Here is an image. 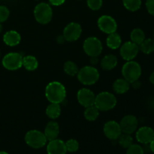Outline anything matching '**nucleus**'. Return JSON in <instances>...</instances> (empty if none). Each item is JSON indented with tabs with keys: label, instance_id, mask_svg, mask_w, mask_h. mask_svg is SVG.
I'll return each mask as SVG.
<instances>
[{
	"label": "nucleus",
	"instance_id": "nucleus-26",
	"mask_svg": "<svg viewBox=\"0 0 154 154\" xmlns=\"http://www.w3.org/2000/svg\"><path fill=\"white\" fill-rule=\"evenodd\" d=\"M139 50L144 54L154 52V38H145L139 45Z\"/></svg>",
	"mask_w": 154,
	"mask_h": 154
},
{
	"label": "nucleus",
	"instance_id": "nucleus-23",
	"mask_svg": "<svg viewBox=\"0 0 154 154\" xmlns=\"http://www.w3.org/2000/svg\"><path fill=\"white\" fill-rule=\"evenodd\" d=\"M60 104L51 103L46 108V115L51 120H56L61 114Z\"/></svg>",
	"mask_w": 154,
	"mask_h": 154
},
{
	"label": "nucleus",
	"instance_id": "nucleus-24",
	"mask_svg": "<svg viewBox=\"0 0 154 154\" xmlns=\"http://www.w3.org/2000/svg\"><path fill=\"white\" fill-rule=\"evenodd\" d=\"M99 112L100 111L95 105L87 107L84 111V117L88 121H95L99 117Z\"/></svg>",
	"mask_w": 154,
	"mask_h": 154
},
{
	"label": "nucleus",
	"instance_id": "nucleus-35",
	"mask_svg": "<svg viewBox=\"0 0 154 154\" xmlns=\"http://www.w3.org/2000/svg\"><path fill=\"white\" fill-rule=\"evenodd\" d=\"M65 2H66V0H49L50 4L54 6L62 5Z\"/></svg>",
	"mask_w": 154,
	"mask_h": 154
},
{
	"label": "nucleus",
	"instance_id": "nucleus-11",
	"mask_svg": "<svg viewBox=\"0 0 154 154\" xmlns=\"http://www.w3.org/2000/svg\"><path fill=\"white\" fill-rule=\"evenodd\" d=\"M98 27L104 33L111 34L115 32L117 29V23L115 19L110 15H102L98 19Z\"/></svg>",
	"mask_w": 154,
	"mask_h": 154
},
{
	"label": "nucleus",
	"instance_id": "nucleus-39",
	"mask_svg": "<svg viewBox=\"0 0 154 154\" xmlns=\"http://www.w3.org/2000/svg\"><path fill=\"white\" fill-rule=\"evenodd\" d=\"M149 81H150V82L152 84L154 85V72L150 74V77H149Z\"/></svg>",
	"mask_w": 154,
	"mask_h": 154
},
{
	"label": "nucleus",
	"instance_id": "nucleus-21",
	"mask_svg": "<svg viewBox=\"0 0 154 154\" xmlns=\"http://www.w3.org/2000/svg\"><path fill=\"white\" fill-rule=\"evenodd\" d=\"M122 44V38L117 32H113L108 34L106 38V45L110 49L117 50L120 48Z\"/></svg>",
	"mask_w": 154,
	"mask_h": 154
},
{
	"label": "nucleus",
	"instance_id": "nucleus-7",
	"mask_svg": "<svg viewBox=\"0 0 154 154\" xmlns=\"http://www.w3.org/2000/svg\"><path fill=\"white\" fill-rule=\"evenodd\" d=\"M84 51L87 56L91 57H99L102 52V44L101 41L96 37H89L86 38L83 45Z\"/></svg>",
	"mask_w": 154,
	"mask_h": 154
},
{
	"label": "nucleus",
	"instance_id": "nucleus-6",
	"mask_svg": "<svg viewBox=\"0 0 154 154\" xmlns=\"http://www.w3.org/2000/svg\"><path fill=\"white\" fill-rule=\"evenodd\" d=\"M25 142L29 147L34 149L43 147L47 144V138L44 132L36 129L29 130L25 135Z\"/></svg>",
	"mask_w": 154,
	"mask_h": 154
},
{
	"label": "nucleus",
	"instance_id": "nucleus-27",
	"mask_svg": "<svg viewBox=\"0 0 154 154\" xmlns=\"http://www.w3.org/2000/svg\"><path fill=\"white\" fill-rule=\"evenodd\" d=\"M123 6L129 11H137L141 6V0H122Z\"/></svg>",
	"mask_w": 154,
	"mask_h": 154
},
{
	"label": "nucleus",
	"instance_id": "nucleus-9",
	"mask_svg": "<svg viewBox=\"0 0 154 154\" xmlns=\"http://www.w3.org/2000/svg\"><path fill=\"white\" fill-rule=\"evenodd\" d=\"M82 33V28L79 23L72 22L66 25L63 29V35L65 40L69 42H74L78 40Z\"/></svg>",
	"mask_w": 154,
	"mask_h": 154
},
{
	"label": "nucleus",
	"instance_id": "nucleus-25",
	"mask_svg": "<svg viewBox=\"0 0 154 154\" xmlns=\"http://www.w3.org/2000/svg\"><path fill=\"white\" fill-rule=\"evenodd\" d=\"M130 38L131 42H132L133 43L136 44L137 45L139 46L144 42V39H145L144 32L140 28L134 29L130 33Z\"/></svg>",
	"mask_w": 154,
	"mask_h": 154
},
{
	"label": "nucleus",
	"instance_id": "nucleus-40",
	"mask_svg": "<svg viewBox=\"0 0 154 154\" xmlns=\"http://www.w3.org/2000/svg\"><path fill=\"white\" fill-rule=\"evenodd\" d=\"M150 151L153 152L154 153V138L153 139V141L150 143Z\"/></svg>",
	"mask_w": 154,
	"mask_h": 154
},
{
	"label": "nucleus",
	"instance_id": "nucleus-36",
	"mask_svg": "<svg viewBox=\"0 0 154 154\" xmlns=\"http://www.w3.org/2000/svg\"><path fill=\"white\" fill-rule=\"evenodd\" d=\"M99 57H91L90 60V63L91 64V66H95L99 63Z\"/></svg>",
	"mask_w": 154,
	"mask_h": 154
},
{
	"label": "nucleus",
	"instance_id": "nucleus-32",
	"mask_svg": "<svg viewBox=\"0 0 154 154\" xmlns=\"http://www.w3.org/2000/svg\"><path fill=\"white\" fill-rule=\"evenodd\" d=\"M87 3L92 11L99 10L102 6V0H87Z\"/></svg>",
	"mask_w": 154,
	"mask_h": 154
},
{
	"label": "nucleus",
	"instance_id": "nucleus-13",
	"mask_svg": "<svg viewBox=\"0 0 154 154\" xmlns=\"http://www.w3.org/2000/svg\"><path fill=\"white\" fill-rule=\"evenodd\" d=\"M103 132L105 136L112 141L118 139L122 134L120 123L115 120H109L105 123L103 126Z\"/></svg>",
	"mask_w": 154,
	"mask_h": 154
},
{
	"label": "nucleus",
	"instance_id": "nucleus-29",
	"mask_svg": "<svg viewBox=\"0 0 154 154\" xmlns=\"http://www.w3.org/2000/svg\"><path fill=\"white\" fill-rule=\"evenodd\" d=\"M117 140H118L119 144L124 149H127L133 144V138L131 136V135H128V134L122 133Z\"/></svg>",
	"mask_w": 154,
	"mask_h": 154
},
{
	"label": "nucleus",
	"instance_id": "nucleus-18",
	"mask_svg": "<svg viewBox=\"0 0 154 154\" xmlns=\"http://www.w3.org/2000/svg\"><path fill=\"white\" fill-rule=\"evenodd\" d=\"M21 41V36L18 32L15 30H10L5 33L3 35V42L6 45L10 47L17 46Z\"/></svg>",
	"mask_w": 154,
	"mask_h": 154
},
{
	"label": "nucleus",
	"instance_id": "nucleus-12",
	"mask_svg": "<svg viewBox=\"0 0 154 154\" xmlns=\"http://www.w3.org/2000/svg\"><path fill=\"white\" fill-rule=\"evenodd\" d=\"M120 126L121 128L122 133L132 135V133L136 132L138 129V119L135 116L132 115V114L126 115L120 120Z\"/></svg>",
	"mask_w": 154,
	"mask_h": 154
},
{
	"label": "nucleus",
	"instance_id": "nucleus-28",
	"mask_svg": "<svg viewBox=\"0 0 154 154\" xmlns=\"http://www.w3.org/2000/svg\"><path fill=\"white\" fill-rule=\"evenodd\" d=\"M63 70L69 76H75L78 74L79 69L76 63L72 61H67L65 63Z\"/></svg>",
	"mask_w": 154,
	"mask_h": 154
},
{
	"label": "nucleus",
	"instance_id": "nucleus-22",
	"mask_svg": "<svg viewBox=\"0 0 154 154\" xmlns=\"http://www.w3.org/2000/svg\"><path fill=\"white\" fill-rule=\"evenodd\" d=\"M23 66L25 68L26 70L29 72H32L37 69L38 66V62L34 56H25L23 58Z\"/></svg>",
	"mask_w": 154,
	"mask_h": 154
},
{
	"label": "nucleus",
	"instance_id": "nucleus-2",
	"mask_svg": "<svg viewBox=\"0 0 154 154\" xmlns=\"http://www.w3.org/2000/svg\"><path fill=\"white\" fill-rule=\"evenodd\" d=\"M77 77L80 82L86 86L96 84L99 79V72L95 66H86L79 69Z\"/></svg>",
	"mask_w": 154,
	"mask_h": 154
},
{
	"label": "nucleus",
	"instance_id": "nucleus-10",
	"mask_svg": "<svg viewBox=\"0 0 154 154\" xmlns=\"http://www.w3.org/2000/svg\"><path fill=\"white\" fill-rule=\"evenodd\" d=\"M139 51V46L131 41L125 42L120 47V56L126 61L133 60L137 57Z\"/></svg>",
	"mask_w": 154,
	"mask_h": 154
},
{
	"label": "nucleus",
	"instance_id": "nucleus-38",
	"mask_svg": "<svg viewBox=\"0 0 154 154\" xmlns=\"http://www.w3.org/2000/svg\"><path fill=\"white\" fill-rule=\"evenodd\" d=\"M65 42H66V40H65V38L63 37V35H62L57 36V43H58V44H63Z\"/></svg>",
	"mask_w": 154,
	"mask_h": 154
},
{
	"label": "nucleus",
	"instance_id": "nucleus-4",
	"mask_svg": "<svg viewBox=\"0 0 154 154\" xmlns=\"http://www.w3.org/2000/svg\"><path fill=\"white\" fill-rule=\"evenodd\" d=\"M141 67L140 64L134 60L127 61L122 67V75L129 83L139 79L141 75Z\"/></svg>",
	"mask_w": 154,
	"mask_h": 154
},
{
	"label": "nucleus",
	"instance_id": "nucleus-37",
	"mask_svg": "<svg viewBox=\"0 0 154 154\" xmlns=\"http://www.w3.org/2000/svg\"><path fill=\"white\" fill-rule=\"evenodd\" d=\"M130 85L132 86V88L135 89V90H138V89H139L140 87H141V81H139L138 80H137V81H134V82L131 83Z\"/></svg>",
	"mask_w": 154,
	"mask_h": 154
},
{
	"label": "nucleus",
	"instance_id": "nucleus-33",
	"mask_svg": "<svg viewBox=\"0 0 154 154\" xmlns=\"http://www.w3.org/2000/svg\"><path fill=\"white\" fill-rule=\"evenodd\" d=\"M10 15V11L6 6L0 5V23L7 20Z\"/></svg>",
	"mask_w": 154,
	"mask_h": 154
},
{
	"label": "nucleus",
	"instance_id": "nucleus-44",
	"mask_svg": "<svg viewBox=\"0 0 154 154\" xmlns=\"http://www.w3.org/2000/svg\"><path fill=\"white\" fill-rule=\"evenodd\" d=\"M153 35H154V33H153Z\"/></svg>",
	"mask_w": 154,
	"mask_h": 154
},
{
	"label": "nucleus",
	"instance_id": "nucleus-30",
	"mask_svg": "<svg viewBox=\"0 0 154 154\" xmlns=\"http://www.w3.org/2000/svg\"><path fill=\"white\" fill-rule=\"evenodd\" d=\"M65 144H66L67 152L75 153V152L78 151V149H79V143H78V141L75 139L68 140Z\"/></svg>",
	"mask_w": 154,
	"mask_h": 154
},
{
	"label": "nucleus",
	"instance_id": "nucleus-16",
	"mask_svg": "<svg viewBox=\"0 0 154 154\" xmlns=\"http://www.w3.org/2000/svg\"><path fill=\"white\" fill-rule=\"evenodd\" d=\"M47 153L48 154H66L67 150L66 144L58 138L49 141L47 145Z\"/></svg>",
	"mask_w": 154,
	"mask_h": 154
},
{
	"label": "nucleus",
	"instance_id": "nucleus-3",
	"mask_svg": "<svg viewBox=\"0 0 154 154\" xmlns=\"http://www.w3.org/2000/svg\"><path fill=\"white\" fill-rule=\"evenodd\" d=\"M94 105L100 111H108L115 108L117 98L110 92H102L96 96Z\"/></svg>",
	"mask_w": 154,
	"mask_h": 154
},
{
	"label": "nucleus",
	"instance_id": "nucleus-8",
	"mask_svg": "<svg viewBox=\"0 0 154 154\" xmlns=\"http://www.w3.org/2000/svg\"><path fill=\"white\" fill-rule=\"evenodd\" d=\"M23 55L20 53L11 52L3 57L2 66L5 69L9 71H15L23 66Z\"/></svg>",
	"mask_w": 154,
	"mask_h": 154
},
{
	"label": "nucleus",
	"instance_id": "nucleus-42",
	"mask_svg": "<svg viewBox=\"0 0 154 154\" xmlns=\"http://www.w3.org/2000/svg\"><path fill=\"white\" fill-rule=\"evenodd\" d=\"M0 154H8L5 151H0Z\"/></svg>",
	"mask_w": 154,
	"mask_h": 154
},
{
	"label": "nucleus",
	"instance_id": "nucleus-41",
	"mask_svg": "<svg viewBox=\"0 0 154 154\" xmlns=\"http://www.w3.org/2000/svg\"><path fill=\"white\" fill-rule=\"evenodd\" d=\"M3 30V26H2V23H0V33L2 32Z\"/></svg>",
	"mask_w": 154,
	"mask_h": 154
},
{
	"label": "nucleus",
	"instance_id": "nucleus-15",
	"mask_svg": "<svg viewBox=\"0 0 154 154\" xmlns=\"http://www.w3.org/2000/svg\"><path fill=\"white\" fill-rule=\"evenodd\" d=\"M137 141L143 144H150L154 138V130L149 126H142L136 131Z\"/></svg>",
	"mask_w": 154,
	"mask_h": 154
},
{
	"label": "nucleus",
	"instance_id": "nucleus-34",
	"mask_svg": "<svg viewBox=\"0 0 154 154\" xmlns=\"http://www.w3.org/2000/svg\"><path fill=\"white\" fill-rule=\"evenodd\" d=\"M145 5L147 12L154 16V0H146Z\"/></svg>",
	"mask_w": 154,
	"mask_h": 154
},
{
	"label": "nucleus",
	"instance_id": "nucleus-5",
	"mask_svg": "<svg viewBox=\"0 0 154 154\" xmlns=\"http://www.w3.org/2000/svg\"><path fill=\"white\" fill-rule=\"evenodd\" d=\"M34 17L38 23L45 25L49 23L53 17V10L48 3H38L34 8Z\"/></svg>",
	"mask_w": 154,
	"mask_h": 154
},
{
	"label": "nucleus",
	"instance_id": "nucleus-45",
	"mask_svg": "<svg viewBox=\"0 0 154 154\" xmlns=\"http://www.w3.org/2000/svg\"><path fill=\"white\" fill-rule=\"evenodd\" d=\"M153 130H154V129H153Z\"/></svg>",
	"mask_w": 154,
	"mask_h": 154
},
{
	"label": "nucleus",
	"instance_id": "nucleus-20",
	"mask_svg": "<svg viewBox=\"0 0 154 154\" xmlns=\"http://www.w3.org/2000/svg\"><path fill=\"white\" fill-rule=\"evenodd\" d=\"M130 83L124 78L117 79L113 84V90L117 94L121 95L127 93L130 89Z\"/></svg>",
	"mask_w": 154,
	"mask_h": 154
},
{
	"label": "nucleus",
	"instance_id": "nucleus-1",
	"mask_svg": "<svg viewBox=\"0 0 154 154\" xmlns=\"http://www.w3.org/2000/svg\"><path fill=\"white\" fill-rule=\"evenodd\" d=\"M45 97L51 103H62L66 97V87L59 81L50 82L45 87Z\"/></svg>",
	"mask_w": 154,
	"mask_h": 154
},
{
	"label": "nucleus",
	"instance_id": "nucleus-31",
	"mask_svg": "<svg viewBox=\"0 0 154 154\" xmlns=\"http://www.w3.org/2000/svg\"><path fill=\"white\" fill-rule=\"evenodd\" d=\"M126 150V154H144L143 147L139 144H132Z\"/></svg>",
	"mask_w": 154,
	"mask_h": 154
},
{
	"label": "nucleus",
	"instance_id": "nucleus-14",
	"mask_svg": "<svg viewBox=\"0 0 154 154\" xmlns=\"http://www.w3.org/2000/svg\"><path fill=\"white\" fill-rule=\"evenodd\" d=\"M77 99L81 106L87 108L94 105L96 95L90 89L81 88L77 93Z\"/></svg>",
	"mask_w": 154,
	"mask_h": 154
},
{
	"label": "nucleus",
	"instance_id": "nucleus-17",
	"mask_svg": "<svg viewBox=\"0 0 154 154\" xmlns=\"http://www.w3.org/2000/svg\"><path fill=\"white\" fill-rule=\"evenodd\" d=\"M44 134H45L48 141H52V140L56 139V138H58L59 134H60L59 123L54 120L48 122L47 123L46 126H45Z\"/></svg>",
	"mask_w": 154,
	"mask_h": 154
},
{
	"label": "nucleus",
	"instance_id": "nucleus-43",
	"mask_svg": "<svg viewBox=\"0 0 154 154\" xmlns=\"http://www.w3.org/2000/svg\"><path fill=\"white\" fill-rule=\"evenodd\" d=\"M0 57H1V52H0Z\"/></svg>",
	"mask_w": 154,
	"mask_h": 154
},
{
	"label": "nucleus",
	"instance_id": "nucleus-19",
	"mask_svg": "<svg viewBox=\"0 0 154 154\" xmlns=\"http://www.w3.org/2000/svg\"><path fill=\"white\" fill-rule=\"evenodd\" d=\"M117 63H118V60L115 55L108 54L102 59L100 65L103 70L111 71L117 66Z\"/></svg>",
	"mask_w": 154,
	"mask_h": 154
}]
</instances>
